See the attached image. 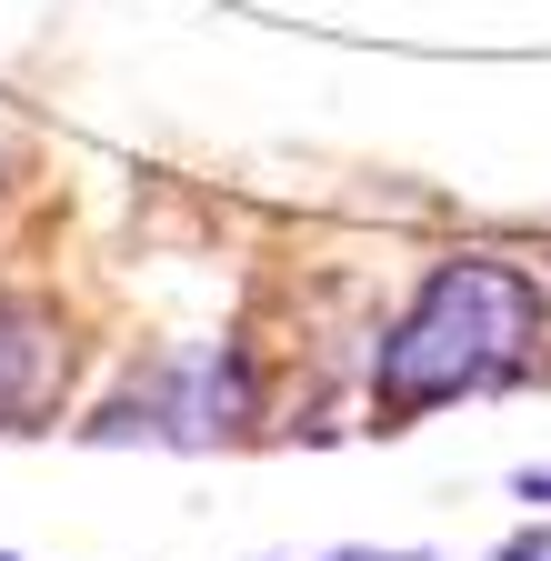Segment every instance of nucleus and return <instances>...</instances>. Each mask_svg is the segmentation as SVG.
I'll return each mask as SVG.
<instances>
[{
	"instance_id": "nucleus-1",
	"label": "nucleus",
	"mask_w": 551,
	"mask_h": 561,
	"mask_svg": "<svg viewBox=\"0 0 551 561\" xmlns=\"http://www.w3.org/2000/svg\"><path fill=\"white\" fill-rule=\"evenodd\" d=\"M541 341H551V301H541V280L521 261H492V251L432 261V280L411 291V311L371 351V421L381 432H411L441 401L531 381Z\"/></svg>"
},
{
	"instance_id": "nucleus-2",
	"label": "nucleus",
	"mask_w": 551,
	"mask_h": 561,
	"mask_svg": "<svg viewBox=\"0 0 551 561\" xmlns=\"http://www.w3.org/2000/svg\"><path fill=\"white\" fill-rule=\"evenodd\" d=\"M60 311L31 301V291H0V432H21L31 411H50L60 391Z\"/></svg>"
},
{
	"instance_id": "nucleus-3",
	"label": "nucleus",
	"mask_w": 551,
	"mask_h": 561,
	"mask_svg": "<svg viewBox=\"0 0 551 561\" xmlns=\"http://www.w3.org/2000/svg\"><path fill=\"white\" fill-rule=\"evenodd\" d=\"M502 561H551V531H512V541H502Z\"/></svg>"
},
{
	"instance_id": "nucleus-4",
	"label": "nucleus",
	"mask_w": 551,
	"mask_h": 561,
	"mask_svg": "<svg viewBox=\"0 0 551 561\" xmlns=\"http://www.w3.org/2000/svg\"><path fill=\"white\" fill-rule=\"evenodd\" d=\"M512 491H521V502H551V461H541V471H521Z\"/></svg>"
},
{
	"instance_id": "nucleus-5",
	"label": "nucleus",
	"mask_w": 551,
	"mask_h": 561,
	"mask_svg": "<svg viewBox=\"0 0 551 561\" xmlns=\"http://www.w3.org/2000/svg\"><path fill=\"white\" fill-rule=\"evenodd\" d=\"M311 561H422V551H311Z\"/></svg>"
},
{
	"instance_id": "nucleus-6",
	"label": "nucleus",
	"mask_w": 551,
	"mask_h": 561,
	"mask_svg": "<svg viewBox=\"0 0 551 561\" xmlns=\"http://www.w3.org/2000/svg\"><path fill=\"white\" fill-rule=\"evenodd\" d=\"M0 561H21V551H0Z\"/></svg>"
}]
</instances>
